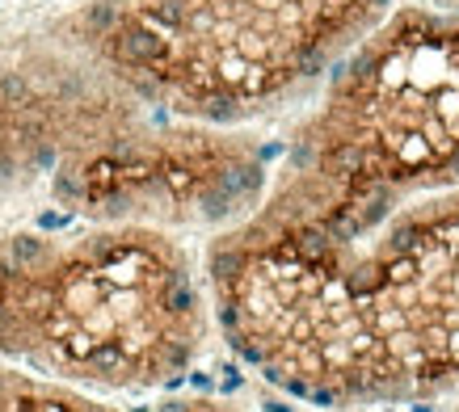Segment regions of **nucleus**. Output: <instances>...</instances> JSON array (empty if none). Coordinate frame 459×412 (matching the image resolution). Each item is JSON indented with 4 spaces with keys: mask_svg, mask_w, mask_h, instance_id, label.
Here are the masks:
<instances>
[{
    "mask_svg": "<svg viewBox=\"0 0 459 412\" xmlns=\"http://www.w3.org/2000/svg\"><path fill=\"white\" fill-rule=\"evenodd\" d=\"M459 185V26L400 17L333 72L249 211L215 232L244 248H321Z\"/></svg>",
    "mask_w": 459,
    "mask_h": 412,
    "instance_id": "nucleus-4",
    "label": "nucleus"
},
{
    "mask_svg": "<svg viewBox=\"0 0 459 412\" xmlns=\"http://www.w3.org/2000/svg\"><path fill=\"white\" fill-rule=\"evenodd\" d=\"M451 412H459V391H455V408H451Z\"/></svg>",
    "mask_w": 459,
    "mask_h": 412,
    "instance_id": "nucleus-7",
    "label": "nucleus"
},
{
    "mask_svg": "<svg viewBox=\"0 0 459 412\" xmlns=\"http://www.w3.org/2000/svg\"><path fill=\"white\" fill-rule=\"evenodd\" d=\"M211 337L186 236L0 227V366L97 395H152L181 383Z\"/></svg>",
    "mask_w": 459,
    "mask_h": 412,
    "instance_id": "nucleus-3",
    "label": "nucleus"
},
{
    "mask_svg": "<svg viewBox=\"0 0 459 412\" xmlns=\"http://www.w3.org/2000/svg\"><path fill=\"white\" fill-rule=\"evenodd\" d=\"M388 0H101L80 26L152 106L228 127L316 80Z\"/></svg>",
    "mask_w": 459,
    "mask_h": 412,
    "instance_id": "nucleus-5",
    "label": "nucleus"
},
{
    "mask_svg": "<svg viewBox=\"0 0 459 412\" xmlns=\"http://www.w3.org/2000/svg\"><path fill=\"white\" fill-rule=\"evenodd\" d=\"M215 337L316 408H400L459 391V185L321 248H202Z\"/></svg>",
    "mask_w": 459,
    "mask_h": 412,
    "instance_id": "nucleus-1",
    "label": "nucleus"
},
{
    "mask_svg": "<svg viewBox=\"0 0 459 412\" xmlns=\"http://www.w3.org/2000/svg\"><path fill=\"white\" fill-rule=\"evenodd\" d=\"M270 173V151L139 118L72 76L0 72V227H161L215 236Z\"/></svg>",
    "mask_w": 459,
    "mask_h": 412,
    "instance_id": "nucleus-2",
    "label": "nucleus"
},
{
    "mask_svg": "<svg viewBox=\"0 0 459 412\" xmlns=\"http://www.w3.org/2000/svg\"><path fill=\"white\" fill-rule=\"evenodd\" d=\"M0 412H240V408L207 395H169V400L97 395L0 366Z\"/></svg>",
    "mask_w": 459,
    "mask_h": 412,
    "instance_id": "nucleus-6",
    "label": "nucleus"
}]
</instances>
